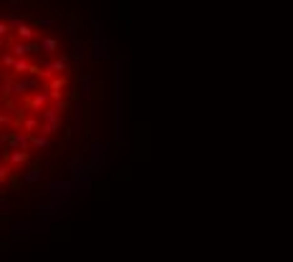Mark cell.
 <instances>
[{"label":"cell","mask_w":293,"mask_h":262,"mask_svg":"<svg viewBox=\"0 0 293 262\" xmlns=\"http://www.w3.org/2000/svg\"><path fill=\"white\" fill-rule=\"evenodd\" d=\"M43 86L36 76H26V78H15L13 81V96H31L36 91H40Z\"/></svg>","instance_id":"1"},{"label":"cell","mask_w":293,"mask_h":262,"mask_svg":"<svg viewBox=\"0 0 293 262\" xmlns=\"http://www.w3.org/2000/svg\"><path fill=\"white\" fill-rule=\"evenodd\" d=\"M48 101H51V96H48V89L43 86L40 91H36V94H31V96H26V108L28 111H43V108L48 106Z\"/></svg>","instance_id":"2"},{"label":"cell","mask_w":293,"mask_h":262,"mask_svg":"<svg viewBox=\"0 0 293 262\" xmlns=\"http://www.w3.org/2000/svg\"><path fill=\"white\" fill-rule=\"evenodd\" d=\"M10 53H13L15 58H28V56H36V53H40V46H38V40H33V43L13 40V43H10Z\"/></svg>","instance_id":"3"},{"label":"cell","mask_w":293,"mask_h":262,"mask_svg":"<svg viewBox=\"0 0 293 262\" xmlns=\"http://www.w3.org/2000/svg\"><path fill=\"white\" fill-rule=\"evenodd\" d=\"M13 33H15V38H18V40H23V43H33V40H36V28H33L31 23L18 26Z\"/></svg>","instance_id":"4"},{"label":"cell","mask_w":293,"mask_h":262,"mask_svg":"<svg viewBox=\"0 0 293 262\" xmlns=\"http://www.w3.org/2000/svg\"><path fill=\"white\" fill-rule=\"evenodd\" d=\"M3 159H5L8 166H13V164H26L31 159V154H28V151H5Z\"/></svg>","instance_id":"5"},{"label":"cell","mask_w":293,"mask_h":262,"mask_svg":"<svg viewBox=\"0 0 293 262\" xmlns=\"http://www.w3.org/2000/svg\"><path fill=\"white\" fill-rule=\"evenodd\" d=\"M31 61L28 58H15V66H13V71L10 76H31Z\"/></svg>","instance_id":"6"},{"label":"cell","mask_w":293,"mask_h":262,"mask_svg":"<svg viewBox=\"0 0 293 262\" xmlns=\"http://www.w3.org/2000/svg\"><path fill=\"white\" fill-rule=\"evenodd\" d=\"M38 46H40V53H56L58 51V38H53V35H46V38H40L38 40Z\"/></svg>","instance_id":"7"},{"label":"cell","mask_w":293,"mask_h":262,"mask_svg":"<svg viewBox=\"0 0 293 262\" xmlns=\"http://www.w3.org/2000/svg\"><path fill=\"white\" fill-rule=\"evenodd\" d=\"M13 76H0V96H3L5 101L13 98Z\"/></svg>","instance_id":"8"},{"label":"cell","mask_w":293,"mask_h":262,"mask_svg":"<svg viewBox=\"0 0 293 262\" xmlns=\"http://www.w3.org/2000/svg\"><path fill=\"white\" fill-rule=\"evenodd\" d=\"M69 86V76H56V78H51L48 83H46V89L48 91H64Z\"/></svg>","instance_id":"9"},{"label":"cell","mask_w":293,"mask_h":262,"mask_svg":"<svg viewBox=\"0 0 293 262\" xmlns=\"http://www.w3.org/2000/svg\"><path fill=\"white\" fill-rule=\"evenodd\" d=\"M31 146H36V149H51V139L43 136V134H33L31 136Z\"/></svg>","instance_id":"10"},{"label":"cell","mask_w":293,"mask_h":262,"mask_svg":"<svg viewBox=\"0 0 293 262\" xmlns=\"http://www.w3.org/2000/svg\"><path fill=\"white\" fill-rule=\"evenodd\" d=\"M5 23L10 26V31H15L18 26H23V23H28V15H23V13H15V15H8V20Z\"/></svg>","instance_id":"11"},{"label":"cell","mask_w":293,"mask_h":262,"mask_svg":"<svg viewBox=\"0 0 293 262\" xmlns=\"http://www.w3.org/2000/svg\"><path fill=\"white\" fill-rule=\"evenodd\" d=\"M38 179H40V169H38V166H33V169L23 171V182H26V184H36Z\"/></svg>","instance_id":"12"},{"label":"cell","mask_w":293,"mask_h":262,"mask_svg":"<svg viewBox=\"0 0 293 262\" xmlns=\"http://www.w3.org/2000/svg\"><path fill=\"white\" fill-rule=\"evenodd\" d=\"M61 129V124H40V129H38V134H43V136H53L56 134V131Z\"/></svg>","instance_id":"13"},{"label":"cell","mask_w":293,"mask_h":262,"mask_svg":"<svg viewBox=\"0 0 293 262\" xmlns=\"http://www.w3.org/2000/svg\"><path fill=\"white\" fill-rule=\"evenodd\" d=\"M86 58V51H83V46L78 43V38L73 40V53H71V61H83Z\"/></svg>","instance_id":"14"},{"label":"cell","mask_w":293,"mask_h":262,"mask_svg":"<svg viewBox=\"0 0 293 262\" xmlns=\"http://www.w3.org/2000/svg\"><path fill=\"white\" fill-rule=\"evenodd\" d=\"M0 66H3V68H8V71H13V66H15V56L5 51L3 56H0Z\"/></svg>","instance_id":"15"},{"label":"cell","mask_w":293,"mask_h":262,"mask_svg":"<svg viewBox=\"0 0 293 262\" xmlns=\"http://www.w3.org/2000/svg\"><path fill=\"white\" fill-rule=\"evenodd\" d=\"M66 33L76 40V35H78V20H76V18H69V23H66Z\"/></svg>","instance_id":"16"},{"label":"cell","mask_w":293,"mask_h":262,"mask_svg":"<svg viewBox=\"0 0 293 262\" xmlns=\"http://www.w3.org/2000/svg\"><path fill=\"white\" fill-rule=\"evenodd\" d=\"M0 126H13V114H3V111H0Z\"/></svg>","instance_id":"17"},{"label":"cell","mask_w":293,"mask_h":262,"mask_svg":"<svg viewBox=\"0 0 293 262\" xmlns=\"http://www.w3.org/2000/svg\"><path fill=\"white\" fill-rule=\"evenodd\" d=\"M36 26H38V28H51V26H53V18H40Z\"/></svg>","instance_id":"18"},{"label":"cell","mask_w":293,"mask_h":262,"mask_svg":"<svg viewBox=\"0 0 293 262\" xmlns=\"http://www.w3.org/2000/svg\"><path fill=\"white\" fill-rule=\"evenodd\" d=\"M8 33H10V26L5 20H0V38H8Z\"/></svg>","instance_id":"19"},{"label":"cell","mask_w":293,"mask_h":262,"mask_svg":"<svg viewBox=\"0 0 293 262\" xmlns=\"http://www.w3.org/2000/svg\"><path fill=\"white\" fill-rule=\"evenodd\" d=\"M3 48H8V38H0V51Z\"/></svg>","instance_id":"20"},{"label":"cell","mask_w":293,"mask_h":262,"mask_svg":"<svg viewBox=\"0 0 293 262\" xmlns=\"http://www.w3.org/2000/svg\"><path fill=\"white\" fill-rule=\"evenodd\" d=\"M3 101H5V98H3V96H0V106H3Z\"/></svg>","instance_id":"21"}]
</instances>
